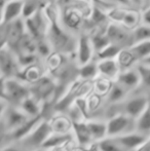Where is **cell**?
I'll return each instance as SVG.
<instances>
[{"mask_svg":"<svg viewBox=\"0 0 150 151\" xmlns=\"http://www.w3.org/2000/svg\"><path fill=\"white\" fill-rule=\"evenodd\" d=\"M20 67L17 62V57L8 47L0 50V76L3 78H14Z\"/></svg>","mask_w":150,"mask_h":151,"instance_id":"7","label":"cell"},{"mask_svg":"<svg viewBox=\"0 0 150 151\" xmlns=\"http://www.w3.org/2000/svg\"><path fill=\"white\" fill-rule=\"evenodd\" d=\"M86 125L93 140L101 141L107 137V127L105 122L99 120H90L86 122Z\"/></svg>","mask_w":150,"mask_h":151,"instance_id":"19","label":"cell"},{"mask_svg":"<svg viewBox=\"0 0 150 151\" xmlns=\"http://www.w3.org/2000/svg\"><path fill=\"white\" fill-rule=\"evenodd\" d=\"M83 22V16L78 9L70 6H64L61 14V24L66 29L77 31Z\"/></svg>","mask_w":150,"mask_h":151,"instance_id":"10","label":"cell"},{"mask_svg":"<svg viewBox=\"0 0 150 151\" xmlns=\"http://www.w3.org/2000/svg\"><path fill=\"white\" fill-rule=\"evenodd\" d=\"M4 80L2 76H0V100H5V96H4Z\"/></svg>","mask_w":150,"mask_h":151,"instance_id":"44","label":"cell"},{"mask_svg":"<svg viewBox=\"0 0 150 151\" xmlns=\"http://www.w3.org/2000/svg\"><path fill=\"white\" fill-rule=\"evenodd\" d=\"M6 27H7V47L16 55L19 42L26 34L24 20L20 18L9 24H6Z\"/></svg>","mask_w":150,"mask_h":151,"instance_id":"9","label":"cell"},{"mask_svg":"<svg viewBox=\"0 0 150 151\" xmlns=\"http://www.w3.org/2000/svg\"><path fill=\"white\" fill-rule=\"evenodd\" d=\"M33 151H47V150L43 149V148H40V149H35V150H33Z\"/></svg>","mask_w":150,"mask_h":151,"instance_id":"52","label":"cell"},{"mask_svg":"<svg viewBox=\"0 0 150 151\" xmlns=\"http://www.w3.org/2000/svg\"><path fill=\"white\" fill-rule=\"evenodd\" d=\"M93 54H94V50H93L90 37L85 34L80 35L76 43V57H77L79 66L90 63L93 58Z\"/></svg>","mask_w":150,"mask_h":151,"instance_id":"12","label":"cell"},{"mask_svg":"<svg viewBox=\"0 0 150 151\" xmlns=\"http://www.w3.org/2000/svg\"><path fill=\"white\" fill-rule=\"evenodd\" d=\"M122 47L116 45V44L110 43L108 46L102 50L100 52H98V58L100 61L103 60H116L117 56L119 55V52H121Z\"/></svg>","mask_w":150,"mask_h":151,"instance_id":"32","label":"cell"},{"mask_svg":"<svg viewBox=\"0 0 150 151\" xmlns=\"http://www.w3.org/2000/svg\"><path fill=\"white\" fill-rule=\"evenodd\" d=\"M128 50L134 55L137 61H142L146 57L150 56V40H144V41L134 43L132 46L128 47Z\"/></svg>","mask_w":150,"mask_h":151,"instance_id":"26","label":"cell"},{"mask_svg":"<svg viewBox=\"0 0 150 151\" xmlns=\"http://www.w3.org/2000/svg\"><path fill=\"white\" fill-rule=\"evenodd\" d=\"M72 129L74 131L76 139H77V141L81 145H85V144H88L90 142L93 141L90 132H88L86 122H83V121H73Z\"/></svg>","mask_w":150,"mask_h":151,"instance_id":"21","label":"cell"},{"mask_svg":"<svg viewBox=\"0 0 150 151\" xmlns=\"http://www.w3.org/2000/svg\"><path fill=\"white\" fill-rule=\"evenodd\" d=\"M41 120H42L41 115L36 116V117L29 118L23 125H21L20 127H18V129H14V131L10 132L11 138L14 140H21V141H22L25 137H27V136L34 129V127H36Z\"/></svg>","mask_w":150,"mask_h":151,"instance_id":"18","label":"cell"},{"mask_svg":"<svg viewBox=\"0 0 150 151\" xmlns=\"http://www.w3.org/2000/svg\"><path fill=\"white\" fill-rule=\"evenodd\" d=\"M131 2H134V3H136V4H141L142 0H131Z\"/></svg>","mask_w":150,"mask_h":151,"instance_id":"51","label":"cell"},{"mask_svg":"<svg viewBox=\"0 0 150 151\" xmlns=\"http://www.w3.org/2000/svg\"><path fill=\"white\" fill-rule=\"evenodd\" d=\"M4 1H8V0H4Z\"/></svg>","mask_w":150,"mask_h":151,"instance_id":"53","label":"cell"},{"mask_svg":"<svg viewBox=\"0 0 150 151\" xmlns=\"http://www.w3.org/2000/svg\"><path fill=\"white\" fill-rule=\"evenodd\" d=\"M50 123L52 133L55 134H69V131L72 127V123L69 121V119L62 116L54 118L50 121Z\"/></svg>","mask_w":150,"mask_h":151,"instance_id":"27","label":"cell"},{"mask_svg":"<svg viewBox=\"0 0 150 151\" xmlns=\"http://www.w3.org/2000/svg\"><path fill=\"white\" fill-rule=\"evenodd\" d=\"M37 41H35L29 34H25L23 38L19 42L18 48H17L16 56L19 54H30L36 55Z\"/></svg>","mask_w":150,"mask_h":151,"instance_id":"25","label":"cell"},{"mask_svg":"<svg viewBox=\"0 0 150 151\" xmlns=\"http://www.w3.org/2000/svg\"><path fill=\"white\" fill-rule=\"evenodd\" d=\"M3 6L4 0H0V26L3 25Z\"/></svg>","mask_w":150,"mask_h":151,"instance_id":"46","label":"cell"},{"mask_svg":"<svg viewBox=\"0 0 150 151\" xmlns=\"http://www.w3.org/2000/svg\"><path fill=\"white\" fill-rule=\"evenodd\" d=\"M16 76L18 77V80H20V81H27L32 84L36 80L39 79L42 75L40 74L39 69L36 66L32 65L26 68H21Z\"/></svg>","mask_w":150,"mask_h":151,"instance_id":"22","label":"cell"},{"mask_svg":"<svg viewBox=\"0 0 150 151\" xmlns=\"http://www.w3.org/2000/svg\"><path fill=\"white\" fill-rule=\"evenodd\" d=\"M93 1H95L97 3V6H99L100 7V5H109L110 6V4L106 3L105 1H102V0H93Z\"/></svg>","mask_w":150,"mask_h":151,"instance_id":"50","label":"cell"},{"mask_svg":"<svg viewBox=\"0 0 150 151\" xmlns=\"http://www.w3.org/2000/svg\"><path fill=\"white\" fill-rule=\"evenodd\" d=\"M105 34H106L110 43L116 44V45L120 46L122 48L126 45L132 46L134 44L132 34L128 33L123 27H121L118 24H115V23H111L107 26Z\"/></svg>","mask_w":150,"mask_h":151,"instance_id":"8","label":"cell"},{"mask_svg":"<svg viewBox=\"0 0 150 151\" xmlns=\"http://www.w3.org/2000/svg\"><path fill=\"white\" fill-rule=\"evenodd\" d=\"M135 129L141 135H150V103L142 114L135 121Z\"/></svg>","mask_w":150,"mask_h":151,"instance_id":"23","label":"cell"},{"mask_svg":"<svg viewBox=\"0 0 150 151\" xmlns=\"http://www.w3.org/2000/svg\"><path fill=\"white\" fill-rule=\"evenodd\" d=\"M36 54H39L41 57L47 58L50 55L52 54V46L48 43L47 40L43 39L37 42V47H36Z\"/></svg>","mask_w":150,"mask_h":151,"instance_id":"40","label":"cell"},{"mask_svg":"<svg viewBox=\"0 0 150 151\" xmlns=\"http://www.w3.org/2000/svg\"><path fill=\"white\" fill-rule=\"evenodd\" d=\"M20 109L26 114L28 117H36L41 115V109H40L39 102H37L33 97L29 96L20 104Z\"/></svg>","mask_w":150,"mask_h":151,"instance_id":"20","label":"cell"},{"mask_svg":"<svg viewBox=\"0 0 150 151\" xmlns=\"http://www.w3.org/2000/svg\"><path fill=\"white\" fill-rule=\"evenodd\" d=\"M29 118L20 108H10L6 114V127L12 132L24 124Z\"/></svg>","mask_w":150,"mask_h":151,"instance_id":"16","label":"cell"},{"mask_svg":"<svg viewBox=\"0 0 150 151\" xmlns=\"http://www.w3.org/2000/svg\"><path fill=\"white\" fill-rule=\"evenodd\" d=\"M141 64H143V65H146V66H149V67H150V56L146 57L145 59H143V60L141 61Z\"/></svg>","mask_w":150,"mask_h":151,"instance_id":"49","label":"cell"},{"mask_svg":"<svg viewBox=\"0 0 150 151\" xmlns=\"http://www.w3.org/2000/svg\"><path fill=\"white\" fill-rule=\"evenodd\" d=\"M88 18L90 19V21H92L95 25L104 24V23H106L107 21H108L107 14L104 12V10L97 5L92 7V12H90V14Z\"/></svg>","mask_w":150,"mask_h":151,"instance_id":"36","label":"cell"},{"mask_svg":"<svg viewBox=\"0 0 150 151\" xmlns=\"http://www.w3.org/2000/svg\"><path fill=\"white\" fill-rule=\"evenodd\" d=\"M52 134V131L50 121L42 119L34 127V129L22 140V142L27 147H41L42 144Z\"/></svg>","mask_w":150,"mask_h":151,"instance_id":"6","label":"cell"},{"mask_svg":"<svg viewBox=\"0 0 150 151\" xmlns=\"http://www.w3.org/2000/svg\"><path fill=\"white\" fill-rule=\"evenodd\" d=\"M42 10L48 22L45 37H47V41L52 48L59 54H69L75 50L77 41H74L72 36L62 27L56 8L47 5Z\"/></svg>","mask_w":150,"mask_h":151,"instance_id":"1","label":"cell"},{"mask_svg":"<svg viewBox=\"0 0 150 151\" xmlns=\"http://www.w3.org/2000/svg\"><path fill=\"white\" fill-rule=\"evenodd\" d=\"M136 70L140 76V82L146 88H150V67L143 64H139Z\"/></svg>","mask_w":150,"mask_h":151,"instance_id":"39","label":"cell"},{"mask_svg":"<svg viewBox=\"0 0 150 151\" xmlns=\"http://www.w3.org/2000/svg\"><path fill=\"white\" fill-rule=\"evenodd\" d=\"M142 20H143L144 25L150 26V7L147 8V9L142 14Z\"/></svg>","mask_w":150,"mask_h":151,"instance_id":"42","label":"cell"},{"mask_svg":"<svg viewBox=\"0 0 150 151\" xmlns=\"http://www.w3.org/2000/svg\"><path fill=\"white\" fill-rule=\"evenodd\" d=\"M2 151H22V150L17 148L16 146H6V147H4L2 149Z\"/></svg>","mask_w":150,"mask_h":151,"instance_id":"48","label":"cell"},{"mask_svg":"<svg viewBox=\"0 0 150 151\" xmlns=\"http://www.w3.org/2000/svg\"><path fill=\"white\" fill-rule=\"evenodd\" d=\"M56 84L54 80L48 76H41L38 80L31 84L30 96L33 97L37 102L47 101L56 91Z\"/></svg>","mask_w":150,"mask_h":151,"instance_id":"4","label":"cell"},{"mask_svg":"<svg viewBox=\"0 0 150 151\" xmlns=\"http://www.w3.org/2000/svg\"><path fill=\"white\" fill-rule=\"evenodd\" d=\"M71 140L70 134H55L52 133L47 139L45 140L43 144H42L41 148L47 150L52 149V148L60 147V146L66 144Z\"/></svg>","mask_w":150,"mask_h":151,"instance_id":"24","label":"cell"},{"mask_svg":"<svg viewBox=\"0 0 150 151\" xmlns=\"http://www.w3.org/2000/svg\"><path fill=\"white\" fill-rule=\"evenodd\" d=\"M139 22H140V14H139V12L132 9H126L120 24L123 25L124 27H126L128 29H135L138 27Z\"/></svg>","mask_w":150,"mask_h":151,"instance_id":"28","label":"cell"},{"mask_svg":"<svg viewBox=\"0 0 150 151\" xmlns=\"http://www.w3.org/2000/svg\"><path fill=\"white\" fill-rule=\"evenodd\" d=\"M26 33L29 34L35 41L45 39L48 28V22L43 10L40 8L32 17L24 20Z\"/></svg>","mask_w":150,"mask_h":151,"instance_id":"2","label":"cell"},{"mask_svg":"<svg viewBox=\"0 0 150 151\" xmlns=\"http://www.w3.org/2000/svg\"><path fill=\"white\" fill-rule=\"evenodd\" d=\"M0 151H2V150H0Z\"/></svg>","mask_w":150,"mask_h":151,"instance_id":"54","label":"cell"},{"mask_svg":"<svg viewBox=\"0 0 150 151\" xmlns=\"http://www.w3.org/2000/svg\"><path fill=\"white\" fill-rule=\"evenodd\" d=\"M8 107V103L5 100H0V118L4 115V113L6 112V109Z\"/></svg>","mask_w":150,"mask_h":151,"instance_id":"43","label":"cell"},{"mask_svg":"<svg viewBox=\"0 0 150 151\" xmlns=\"http://www.w3.org/2000/svg\"><path fill=\"white\" fill-rule=\"evenodd\" d=\"M116 59H117L116 61H117L119 68H122V69L126 70L131 69V66L137 61L134 55L130 52V50H124V48H122Z\"/></svg>","mask_w":150,"mask_h":151,"instance_id":"30","label":"cell"},{"mask_svg":"<svg viewBox=\"0 0 150 151\" xmlns=\"http://www.w3.org/2000/svg\"><path fill=\"white\" fill-rule=\"evenodd\" d=\"M90 43H92L93 50L97 54L100 52L101 50H104L106 46H108L110 44V41L107 38L106 34H103V33L94 34L92 37H90Z\"/></svg>","mask_w":150,"mask_h":151,"instance_id":"31","label":"cell"},{"mask_svg":"<svg viewBox=\"0 0 150 151\" xmlns=\"http://www.w3.org/2000/svg\"><path fill=\"white\" fill-rule=\"evenodd\" d=\"M4 96L8 104L12 103L20 106V104L30 96V90L29 86L17 78H6L4 80Z\"/></svg>","mask_w":150,"mask_h":151,"instance_id":"3","label":"cell"},{"mask_svg":"<svg viewBox=\"0 0 150 151\" xmlns=\"http://www.w3.org/2000/svg\"><path fill=\"white\" fill-rule=\"evenodd\" d=\"M98 72L109 79H116L120 73V68L116 60H103L97 64Z\"/></svg>","mask_w":150,"mask_h":151,"instance_id":"17","label":"cell"},{"mask_svg":"<svg viewBox=\"0 0 150 151\" xmlns=\"http://www.w3.org/2000/svg\"><path fill=\"white\" fill-rule=\"evenodd\" d=\"M98 146L100 151H126L117 143L115 138H105L99 141Z\"/></svg>","mask_w":150,"mask_h":151,"instance_id":"35","label":"cell"},{"mask_svg":"<svg viewBox=\"0 0 150 151\" xmlns=\"http://www.w3.org/2000/svg\"><path fill=\"white\" fill-rule=\"evenodd\" d=\"M136 151H150V139L149 138L143 145H141L138 149H136Z\"/></svg>","mask_w":150,"mask_h":151,"instance_id":"45","label":"cell"},{"mask_svg":"<svg viewBox=\"0 0 150 151\" xmlns=\"http://www.w3.org/2000/svg\"><path fill=\"white\" fill-rule=\"evenodd\" d=\"M133 125H135L134 119L126 116V114H117L106 122L107 137L116 138L124 134L132 132Z\"/></svg>","mask_w":150,"mask_h":151,"instance_id":"5","label":"cell"},{"mask_svg":"<svg viewBox=\"0 0 150 151\" xmlns=\"http://www.w3.org/2000/svg\"><path fill=\"white\" fill-rule=\"evenodd\" d=\"M17 62L20 68H26L29 66L35 65L37 60L36 55H30V54H19L17 55Z\"/></svg>","mask_w":150,"mask_h":151,"instance_id":"38","label":"cell"},{"mask_svg":"<svg viewBox=\"0 0 150 151\" xmlns=\"http://www.w3.org/2000/svg\"><path fill=\"white\" fill-rule=\"evenodd\" d=\"M126 88H122L120 84H118L117 82L116 83L112 84L110 86L108 91V101L112 104L118 103V102L122 101L124 99L126 95Z\"/></svg>","mask_w":150,"mask_h":151,"instance_id":"29","label":"cell"},{"mask_svg":"<svg viewBox=\"0 0 150 151\" xmlns=\"http://www.w3.org/2000/svg\"><path fill=\"white\" fill-rule=\"evenodd\" d=\"M116 82L126 91L137 88L140 82V76L136 69H128L120 72L116 78Z\"/></svg>","mask_w":150,"mask_h":151,"instance_id":"15","label":"cell"},{"mask_svg":"<svg viewBox=\"0 0 150 151\" xmlns=\"http://www.w3.org/2000/svg\"><path fill=\"white\" fill-rule=\"evenodd\" d=\"M24 0H8L4 1L3 25L9 24L22 17Z\"/></svg>","mask_w":150,"mask_h":151,"instance_id":"14","label":"cell"},{"mask_svg":"<svg viewBox=\"0 0 150 151\" xmlns=\"http://www.w3.org/2000/svg\"><path fill=\"white\" fill-rule=\"evenodd\" d=\"M115 140L124 150L128 151L138 149L141 145H143L148 140V137L141 135L137 132H131V133L124 134L119 137H116Z\"/></svg>","mask_w":150,"mask_h":151,"instance_id":"13","label":"cell"},{"mask_svg":"<svg viewBox=\"0 0 150 151\" xmlns=\"http://www.w3.org/2000/svg\"><path fill=\"white\" fill-rule=\"evenodd\" d=\"M78 73H79L80 78H82V79H85V80L93 79L99 73L98 68H97V64L90 62V63L85 64V65L80 66Z\"/></svg>","mask_w":150,"mask_h":151,"instance_id":"33","label":"cell"},{"mask_svg":"<svg viewBox=\"0 0 150 151\" xmlns=\"http://www.w3.org/2000/svg\"><path fill=\"white\" fill-rule=\"evenodd\" d=\"M115 2H117L118 4H120V5L122 6H128L132 2H131V0H114Z\"/></svg>","mask_w":150,"mask_h":151,"instance_id":"47","label":"cell"},{"mask_svg":"<svg viewBox=\"0 0 150 151\" xmlns=\"http://www.w3.org/2000/svg\"><path fill=\"white\" fill-rule=\"evenodd\" d=\"M132 37L134 43L144 41V40H150V26H146V25L138 26L133 31Z\"/></svg>","mask_w":150,"mask_h":151,"instance_id":"34","label":"cell"},{"mask_svg":"<svg viewBox=\"0 0 150 151\" xmlns=\"http://www.w3.org/2000/svg\"><path fill=\"white\" fill-rule=\"evenodd\" d=\"M38 9H40L39 5L35 0H24V5H23L22 17L23 20L29 19L32 17Z\"/></svg>","mask_w":150,"mask_h":151,"instance_id":"37","label":"cell"},{"mask_svg":"<svg viewBox=\"0 0 150 151\" xmlns=\"http://www.w3.org/2000/svg\"><path fill=\"white\" fill-rule=\"evenodd\" d=\"M2 29H0V50L7 47V27L6 25H2Z\"/></svg>","mask_w":150,"mask_h":151,"instance_id":"41","label":"cell"},{"mask_svg":"<svg viewBox=\"0 0 150 151\" xmlns=\"http://www.w3.org/2000/svg\"><path fill=\"white\" fill-rule=\"evenodd\" d=\"M150 102L146 96H137L128 100L124 104V114L132 119L136 120L144 112Z\"/></svg>","mask_w":150,"mask_h":151,"instance_id":"11","label":"cell"}]
</instances>
